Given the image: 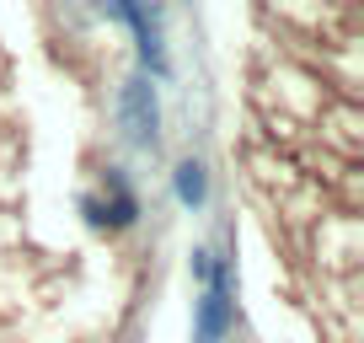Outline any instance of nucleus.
<instances>
[{"label": "nucleus", "mask_w": 364, "mask_h": 343, "mask_svg": "<svg viewBox=\"0 0 364 343\" xmlns=\"http://www.w3.org/2000/svg\"><path fill=\"white\" fill-rule=\"evenodd\" d=\"M193 279H198L193 343H220L236 327V268H230V258H220L215 247H198L193 252Z\"/></svg>", "instance_id": "nucleus-1"}, {"label": "nucleus", "mask_w": 364, "mask_h": 343, "mask_svg": "<svg viewBox=\"0 0 364 343\" xmlns=\"http://www.w3.org/2000/svg\"><path fill=\"white\" fill-rule=\"evenodd\" d=\"M102 11L107 16H118V22L134 33V43H139V75H150V80H166L171 75V54H166V33H161V11L150 6V0H102Z\"/></svg>", "instance_id": "nucleus-2"}, {"label": "nucleus", "mask_w": 364, "mask_h": 343, "mask_svg": "<svg viewBox=\"0 0 364 343\" xmlns=\"http://www.w3.org/2000/svg\"><path fill=\"white\" fill-rule=\"evenodd\" d=\"M118 129L134 150H156L161 145V97L150 75H129L118 86Z\"/></svg>", "instance_id": "nucleus-3"}, {"label": "nucleus", "mask_w": 364, "mask_h": 343, "mask_svg": "<svg viewBox=\"0 0 364 343\" xmlns=\"http://www.w3.org/2000/svg\"><path fill=\"white\" fill-rule=\"evenodd\" d=\"M80 215H86L91 231H107V236H118V231H129L139 220V199L134 188H129V177L118 167H107V194H80Z\"/></svg>", "instance_id": "nucleus-4"}, {"label": "nucleus", "mask_w": 364, "mask_h": 343, "mask_svg": "<svg viewBox=\"0 0 364 343\" xmlns=\"http://www.w3.org/2000/svg\"><path fill=\"white\" fill-rule=\"evenodd\" d=\"M171 188H177V204L198 215V209L209 204V167H204L198 156L177 161V172H171Z\"/></svg>", "instance_id": "nucleus-5"}]
</instances>
